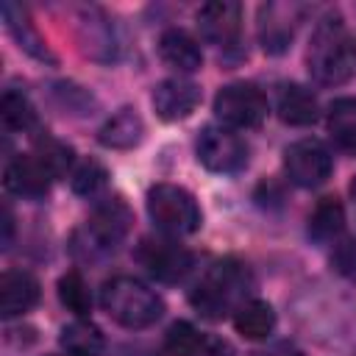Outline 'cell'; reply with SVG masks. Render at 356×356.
<instances>
[{"instance_id": "1", "label": "cell", "mask_w": 356, "mask_h": 356, "mask_svg": "<svg viewBox=\"0 0 356 356\" xmlns=\"http://www.w3.org/2000/svg\"><path fill=\"white\" fill-rule=\"evenodd\" d=\"M250 270L236 259H222L211 264L206 275L195 284V289L189 292V303L197 309V314L209 320H222L225 314H236V309L248 303L245 295L250 292Z\"/></svg>"}, {"instance_id": "2", "label": "cell", "mask_w": 356, "mask_h": 356, "mask_svg": "<svg viewBox=\"0 0 356 356\" xmlns=\"http://www.w3.org/2000/svg\"><path fill=\"white\" fill-rule=\"evenodd\" d=\"M306 67L309 75L323 86H339L353 75V50L337 11H328L317 22L306 53Z\"/></svg>"}, {"instance_id": "3", "label": "cell", "mask_w": 356, "mask_h": 356, "mask_svg": "<svg viewBox=\"0 0 356 356\" xmlns=\"http://www.w3.org/2000/svg\"><path fill=\"white\" fill-rule=\"evenodd\" d=\"M100 306L117 325L131 331L147 328L164 314L161 295L131 275H117L106 281L100 289Z\"/></svg>"}, {"instance_id": "4", "label": "cell", "mask_w": 356, "mask_h": 356, "mask_svg": "<svg viewBox=\"0 0 356 356\" xmlns=\"http://www.w3.org/2000/svg\"><path fill=\"white\" fill-rule=\"evenodd\" d=\"M153 225L167 236H189L200 228L203 211L195 195L178 184H153L145 197Z\"/></svg>"}, {"instance_id": "5", "label": "cell", "mask_w": 356, "mask_h": 356, "mask_svg": "<svg viewBox=\"0 0 356 356\" xmlns=\"http://www.w3.org/2000/svg\"><path fill=\"white\" fill-rule=\"evenodd\" d=\"M270 103L256 83H228L214 95V114L225 128H259L267 120Z\"/></svg>"}, {"instance_id": "6", "label": "cell", "mask_w": 356, "mask_h": 356, "mask_svg": "<svg viewBox=\"0 0 356 356\" xmlns=\"http://www.w3.org/2000/svg\"><path fill=\"white\" fill-rule=\"evenodd\" d=\"M197 161L217 175L239 172L248 164V145L225 125H206L195 142Z\"/></svg>"}, {"instance_id": "7", "label": "cell", "mask_w": 356, "mask_h": 356, "mask_svg": "<svg viewBox=\"0 0 356 356\" xmlns=\"http://www.w3.org/2000/svg\"><path fill=\"white\" fill-rule=\"evenodd\" d=\"M284 170L295 186L314 189L325 184L334 172V159L328 147L317 139H298L284 150Z\"/></svg>"}, {"instance_id": "8", "label": "cell", "mask_w": 356, "mask_h": 356, "mask_svg": "<svg viewBox=\"0 0 356 356\" xmlns=\"http://www.w3.org/2000/svg\"><path fill=\"white\" fill-rule=\"evenodd\" d=\"M136 261L156 281H164V284L181 281L195 264L192 253L172 239H142L136 245Z\"/></svg>"}, {"instance_id": "9", "label": "cell", "mask_w": 356, "mask_h": 356, "mask_svg": "<svg viewBox=\"0 0 356 356\" xmlns=\"http://www.w3.org/2000/svg\"><path fill=\"white\" fill-rule=\"evenodd\" d=\"M134 214L122 197H108L95 206L89 222H86V242H92L95 250H114L131 231Z\"/></svg>"}, {"instance_id": "10", "label": "cell", "mask_w": 356, "mask_h": 356, "mask_svg": "<svg viewBox=\"0 0 356 356\" xmlns=\"http://www.w3.org/2000/svg\"><path fill=\"white\" fill-rule=\"evenodd\" d=\"M197 31L209 44L231 47L242 31V8L231 0H214L197 8Z\"/></svg>"}, {"instance_id": "11", "label": "cell", "mask_w": 356, "mask_h": 356, "mask_svg": "<svg viewBox=\"0 0 356 356\" xmlns=\"http://www.w3.org/2000/svg\"><path fill=\"white\" fill-rule=\"evenodd\" d=\"M200 86L186 81V78H167L161 83H156L153 89V111L159 120L164 122H178L186 120L197 106H200Z\"/></svg>"}, {"instance_id": "12", "label": "cell", "mask_w": 356, "mask_h": 356, "mask_svg": "<svg viewBox=\"0 0 356 356\" xmlns=\"http://www.w3.org/2000/svg\"><path fill=\"white\" fill-rule=\"evenodd\" d=\"M50 172L42 167V161L28 153V156H14L6 170H3V184L11 195L25 197V200H39L50 189Z\"/></svg>"}, {"instance_id": "13", "label": "cell", "mask_w": 356, "mask_h": 356, "mask_svg": "<svg viewBox=\"0 0 356 356\" xmlns=\"http://www.w3.org/2000/svg\"><path fill=\"white\" fill-rule=\"evenodd\" d=\"M0 11H3V22H6L8 36L17 42V47H19L22 53H28V56L36 58V61H50V64L56 61V56L50 53L47 42L42 39V33L36 31V25L31 22L28 11H25L19 3H3Z\"/></svg>"}, {"instance_id": "14", "label": "cell", "mask_w": 356, "mask_h": 356, "mask_svg": "<svg viewBox=\"0 0 356 356\" xmlns=\"http://www.w3.org/2000/svg\"><path fill=\"white\" fill-rule=\"evenodd\" d=\"M39 303V281L28 270H6L0 275V312L19 317Z\"/></svg>"}, {"instance_id": "15", "label": "cell", "mask_w": 356, "mask_h": 356, "mask_svg": "<svg viewBox=\"0 0 356 356\" xmlns=\"http://www.w3.org/2000/svg\"><path fill=\"white\" fill-rule=\"evenodd\" d=\"M159 56L167 67H172L175 72H197L203 67V53L200 44L192 33H186L184 28H167L159 36Z\"/></svg>"}, {"instance_id": "16", "label": "cell", "mask_w": 356, "mask_h": 356, "mask_svg": "<svg viewBox=\"0 0 356 356\" xmlns=\"http://www.w3.org/2000/svg\"><path fill=\"white\" fill-rule=\"evenodd\" d=\"M142 139H145V122L136 114V108H120L97 131V142L111 150H131Z\"/></svg>"}, {"instance_id": "17", "label": "cell", "mask_w": 356, "mask_h": 356, "mask_svg": "<svg viewBox=\"0 0 356 356\" xmlns=\"http://www.w3.org/2000/svg\"><path fill=\"white\" fill-rule=\"evenodd\" d=\"M78 39H81V47L86 50L89 58H97V61H111L114 58V31H111V22L100 14V11H83L81 19H78Z\"/></svg>"}, {"instance_id": "18", "label": "cell", "mask_w": 356, "mask_h": 356, "mask_svg": "<svg viewBox=\"0 0 356 356\" xmlns=\"http://www.w3.org/2000/svg\"><path fill=\"white\" fill-rule=\"evenodd\" d=\"M320 114V106H317V97L312 95V89L300 86V83H284L281 92H278V117L286 122V125H295V128H303V125H312Z\"/></svg>"}, {"instance_id": "19", "label": "cell", "mask_w": 356, "mask_h": 356, "mask_svg": "<svg viewBox=\"0 0 356 356\" xmlns=\"http://www.w3.org/2000/svg\"><path fill=\"white\" fill-rule=\"evenodd\" d=\"M261 19H259V39L261 47L273 56L284 53L295 36V22L289 17L286 6H261Z\"/></svg>"}, {"instance_id": "20", "label": "cell", "mask_w": 356, "mask_h": 356, "mask_svg": "<svg viewBox=\"0 0 356 356\" xmlns=\"http://www.w3.org/2000/svg\"><path fill=\"white\" fill-rule=\"evenodd\" d=\"M58 345H61V350L67 356H103L106 337L95 323L78 317V320H72V323H67L61 328Z\"/></svg>"}, {"instance_id": "21", "label": "cell", "mask_w": 356, "mask_h": 356, "mask_svg": "<svg viewBox=\"0 0 356 356\" xmlns=\"http://www.w3.org/2000/svg\"><path fill=\"white\" fill-rule=\"evenodd\" d=\"M345 231V209L337 197H323L309 214V236L320 245H334Z\"/></svg>"}, {"instance_id": "22", "label": "cell", "mask_w": 356, "mask_h": 356, "mask_svg": "<svg viewBox=\"0 0 356 356\" xmlns=\"http://www.w3.org/2000/svg\"><path fill=\"white\" fill-rule=\"evenodd\" d=\"M234 328L245 339H253V342L267 339L273 334V328H275V312H273V306L267 300H248V303H242L236 309Z\"/></svg>"}, {"instance_id": "23", "label": "cell", "mask_w": 356, "mask_h": 356, "mask_svg": "<svg viewBox=\"0 0 356 356\" xmlns=\"http://www.w3.org/2000/svg\"><path fill=\"white\" fill-rule=\"evenodd\" d=\"M328 134L345 150L356 156V97H337L328 106Z\"/></svg>"}, {"instance_id": "24", "label": "cell", "mask_w": 356, "mask_h": 356, "mask_svg": "<svg viewBox=\"0 0 356 356\" xmlns=\"http://www.w3.org/2000/svg\"><path fill=\"white\" fill-rule=\"evenodd\" d=\"M58 300L67 312H72L75 317H86L89 309H92V292L83 281V275L78 270H70L58 278Z\"/></svg>"}, {"instance_id": "25", "label": "cell", "mask_w": 356, "mask_h": 356, "mask_svg": "<svg viewBox=\"0 0 356 356\" xmlns=\"http://www.w3.org/2000/svg\"><path fill=\"white\" fill-rule=\"evenodd\" d=\"M0 117H3L6 128H11V131H33L36 128V108H33V103L22 92H14V89H8L3 95Z\"/></svg>"}, {"instance_id": "26", "label": "cell", "mask_w": 356, "mask_h": 356, "mask_svg": "<svg viewBox=\"0 0 356 356\" xmlns=\"http://www.w3.org/2000/svg\"><path fill=\"white\" fill-rule=\"evenodd\" d=\"M108 184V172L97 159H83L72 172H70V186L75 195L81 197H95L97 192H103Z\"/></svg>"}, {"instance_id": "27", "label": "cell", "mask_w": 356, "mask_h": 356, "mask_svg": "<svg viewBox=\"0 0 356 356\" xmlns=\"http://www.w3.org/2000/svg\"><path fill=\"white\" fill-rule=\"evenodd\" d=\"M206 337L192 323H172L164 334V353L167 356H197Z\"/></svg>"}, {"instance_id": "28", "label": "cell", "mask_w": 356, "mask_h": 356, "mask_svg": "<svg viewBox=\"0 0 356 356\" xmlns=\"http://www.w3.org/2000/svg\"><path fill=\"white\" fill-rule=\"evenodd\" d=\"M33 156L42 161V167L50 172V178H61L72 167V147L64 145V142H58V139H53V136L36 139Z\"/></svg>"}, {"instance_id": "29", "label": "cell", "mask_w": 356, "mask_h": 356, "mask_svg": "<svg viewBox=\"0 0 356 356\" xmlns=\"http://www.w3.org/2000/svg\"><path fill=\"white\" fill-rule=\"evenodd\" d=\"M334 267L337 273H342L345 278L356 281V242L353 239H339L334 242Z\"/></svg>"}, {"instance_id": "30", "label": "cell", "mask_w": 356, "mask_h": 356, "mask_svg": "<svg viewBox=\"0 0 356 356\" xmlns=\"http://www.w3.org/2000/svg\"><path fill=\"white\" fill-rule=\"evenodd\" d=\"M197 356H231V348L222 339H206Z\"/></svg>"}, {"instance_id": "31", "label": "cell", "mask_w": 356, "mask_h": 356, "mask_svg": "<svg viewBox=\"0 0 356 356\" xmlns=\"http://www.w3.org/2000/svg\"><path fill=\"white\" fill-rule=\"evenodd\" d=\"M3 228H6L3 242H8V239H11V231H14V220H11V209H8V206L3 209Z\"/></svg>"}, {"instance_id": "32", "label": "cell", "mask_w": 356, "mask_h": 356, "mask_svg": "<svg viewBox=\"0 0 356 356\" xmlns=\"http://www.w3.org/2000/svg\"><path fill=\"white\" fill-rule=\"evenodd\" d=\"M353 56H356V47H353Z\"/></svg>"}]
</instances>
